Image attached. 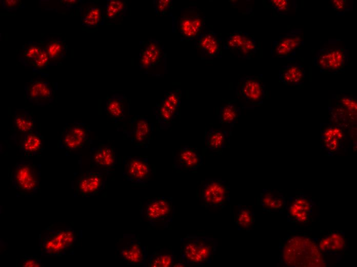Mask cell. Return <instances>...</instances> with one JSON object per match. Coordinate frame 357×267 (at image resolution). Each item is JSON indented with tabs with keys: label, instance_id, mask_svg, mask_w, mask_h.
Segmentation results:
<instances>
[{
	"label": "cell",
	"instance_id": "1",
	"mask_svg": "<svg viewBox=\"0 0 357 267\" xmlns=\"http://www.w3.org/2000/svg\"><path fill=\"white\" fill-rule=\"evenodd\" d=\"M181 262L184 265H205L211 262L215 254L217 240L205 236L187 235L181 239Z\"/></svg>",
	"mask_w": 357,
	"mask_h": 267
},
{
	"label": "cell",
	"instance_id": "2",
	"mask_svg": "<svg viewBox=\"0 0 357 267\" xmlns=\"http://www.w3.org/2000/svg\"><path fill=\"white\" fill-rule=\"evenodd\" d=\"M77 235L71 227L57 231L49 229L39 236V247L42 256L62 257L73 249Z\"/></svg>",
	"mask_w": 357,
	"mask_h": 267
},
{
	"label": "cell",
	"instance_id": "3",
	"mask_svg": "<svg viewBox=\"0 0 357 267\" xmlns=\"http://www.w3.org/2000/svg\"><path fill=\"white\" fill-rule=\"evenodd\" d=\"M230 186L221 179H207L202 181L198 198L202 207L223 208L230 200Z\"/></svg>",
	"mask_w": 357,
	"mask_h": 267
},
{
	"label": "cell",
	"instance_id": "4",
	"mask_svg": "<svg viewBox=\"0 0 357 267\" xmlns=\"http://www.w3.org/2000/svg\"><path fill=\"white\" fill-rule=\"evenodd\" d=\"M40 173L30 162H17L11 174V181L15 189L23 195H36L39 189Z\"/></svg>",
	"mask_w": 357,
	"mask_h": 267
},
{
	"label": "cell",
	"instance_id": "5",
	"mask_svg": "<svg viewBox=\"0 0 357 267\" xmlns=\"http://www.w3.org/2000/svg\"><path fill=\"white\" fill-rule=\"evenodd\" d=\"M174 206L171 197L154 198L144 203L141 208V214L153 227L163 224L167 228L172 221Z\"/></svg>",
	"mask_w": 357,
	"mask_h": 267
},
{
	"label": "cell",
	"instance_id": "6",
	"mask_svg": "<svg viewBox=\"0 0 357 267\" xmlns=\"http://www.w3.org/2000/svg\"><path fill=\"white\" fill-rule=\"evenodd\" d=\"M236 94L237 98L247 105L261 104L265 96L262 77L246 76L241 78L236 87Z\"/></svg>",
	"mask_w": 357,
	"mask_h": 267
},
{
	"label": "cell",
	"instance_id": "7",
	"mask_svg": "<svg viewBox=\"0 0 357 267\" xmlns=\"http://www.w3.org/2000/svg\"><path fill=\"white\" fill-rule=\"evenodd\" d=\"M89 127L84 123L74 121L63 128L59 141L60 147L75 150L86 146L90 140Z\"/></svg>",
	"mask_w": 357,
	"mask_h": 267
},
{
	"label": "cell",
	"instance_id": "8",
	"mask_svg": "<svg viewBox=\"0 0 357 267\" xmlns=\"http://www.w3.org/2000/svg\"><path fill=\"white\" fill-rule=\"evenodd\" d=\"M124 162V176L133 183L144 184L151 178L150 164L147 158L129 157Z\"/></svg>",
	"mask_w": 357,
	"mask_h": 267
},
{
	"label": "cell",
	"instance_id": "9",
	"mask_svg": "<svg viewBox=\"0 0 357 267\" xmlns=\"http://www.w3.org/2000/svg\"><path fill=\"white\" fill-rule=\"evenodd\" d=\"M108 173L103 170H90L85 173L77 180L76 193L88 197L100 193L105 187Z\"/></svg>",
	"mask_w": 357,
	"mask_h": 267
},
{
	"label": "cell",
	"instance_id": "10",
	"mask_svg": "<svg viewBox=\"0 0 357 267\" xmlns=\"http://www.w3.org/2000/svg\"><path fill=\"white\" fill-rule=\"evenodd\" d=\"M224 48L232 52L236 51L238 56L244 59H249L256 50L254 39L246 33L239 31H235L227 37Z\"/></svg>",
	"mask_w": 357,
	"mask_h": 267
},
{
	"label": "cell",
	"instance_id": "11",
	"mask_svg": "<svg viewBox=\"0 0 357 267\" xmlns=\"http://www.w3.org/2000/svg\"><path fill=\"white\" fill-rule=\"evenodd\" d=\"M138 58L141 69L148 70L158 65L164 57L163 48L159 41L150 39L143 41Z\"/></svg>",
	"mask_w": 357,
	"mask_h": 267
},
{
	"label": "cell",
	"instance_id": "12",
	"mask_svg": "<svg viewBox=\"0 0 357 267\" xmlns=\"http://www.w3.org/2000/svg\"><path fill=\"white\" fill-rule=\"evenodd\" d=\"M26 93L28 100L35 104H48L52 99L54 88L48 81L32 79L26 86Z\"/></svg>",
	"mask_w": 357,
	"mask_h": 267
},
{
	"label": "cell",
	"instance_id": "13",
	"mask_svg": "<svg viewBox=\"0 0 357 267\" xmlns=\"http://www.w3.org/2000/svg\"><path fill=\"white\" fill-rule=\"evenodd\" d=\"M345 61L344 50L341 48L332 47L323 49L319 52L316 63L322 70L334 72L343 68Z\"/></svg>",
	"mask_w": 357,
	"mask_h": 267
},
{
	"label": "cell",
	"instance_id": "14",
	"mask_svg": "<svg viewBox=\"0 0 357 267\" xmlns=\"http://www.w3.org/2000/svg\"><path fill=\"white\" fill-rule=\"evenodd\" d=\"M203 162V157L196 148L185 146L180 148L176 152L173 166L177 170L192 171L199 168Z\"/></svg>",
	"mask_w": 357,
	"mask_h": 267
},
{
	"label": "cell",
	"instance_id": "15",
	"mask_svg": "<svg viewBox=\"0 0 357 267\" xmlns=\"http://www.w3.org/2000/svg\"><path fill=\"white\" fill-rule=\"evenodd\" d=\"M179 24L181 35L190 40L199 35L205 24V18L197 13L190 12L184 14Z\"/></svg>",
	"mask_w": 357,
	"mask_h": 267
},
{
	"label": "cell",
	"instance_id": "16",
	"mask_svg": "<svg viewBox=\"0 0 357 267\" xmlns=\"http://www.w3.org/2000/svg\"><path fill=\"white\" fill-rule=\"evenodd\" d=\"M147 255L146 246L136 239H132L123 247L121 252L124 262L133 266L145 265Z\"/></svg>",
	"mask_w": 357,
	"mask_h": 267
},
{
	"label": "cell",
	"instance_id": "17",
	"mask_svg": "<svg viewBox=\"0 0 357 267\" xmlns=\"http://www.w3.org/2000/svg\"><path fill=\"white\" fill-rule=\"evenodd\" d=\"M220 39L212 31H205L197 37L196 47L201 52L202 58L210 59L220 51Z\"/></svg>",
	"mask_w": 357,
	"mask_h": 267
},
{
	"label": "cell",
	"instance_id": "18",
	"mask_svg": "<svg viewBox=\"0 0 357 267\" xmlns=\"http://www.w3.org/2000/svg\"><path fill=\"white\" fill-rule=\"evenodd\" d=\"M90 159L97 166L112 167L116 163V153L113 147L100 144L91 149Z\"/></svg>",
	"mask_w": 357,
	"mask_h": 267
},
{
	"label": "cell",
	"instance_id": "19",
	"mask_svg": "<svg viewBox=\"0 0 357 267\" xmlns=\"http://www.w3.org/2000/svg\"><path fill=\"white\" fill-rule=\"evenodd\" d=\"M44 147V137L37 131H31L25 134L19 149L21 155L29 157L38 155Z\"/></svg>",
	"mask_w": 357,
	"mask_h": 267
},
{
	"label": "cell",
	"instance_id": "20",
	"mask_svg": "<svg viewBox=\"0 0 357 267\" xmlns=\"http://www.w3.org/2000/svg\"><path fill=\"white\" fill-rule=\"evenodd\" d=\"M230 134L227 131L214 130L205 131L204 141L207 148L212 151H222L230 141Z\"/></svg>",
	"mask_w": 357,
	"mask_h": 267
},
{
	"label": "cell",
	"instance_id": "21",
	"mask_svg": "<svg viewBox=\"0 0 357 267\" xmlns=\"http://www.w3.org/2000/svg\"><path fill=\"white\" fill-rule=\"evenodd\" d=\"M127 98L123 95L115 94L107 100L105 111L109 117L114 121L122 120L126 115Z\"/></svg>",
	"mask_w": 357,
	"mask_h": 267
},
{
	"label": "cell",
	"instance_id": "22",
	"mask_svg": "<svg viewBox=\"0 0 357 267\" xmlns=\"http://www.w3.org/2000/svg\"><path fill=\"white\" fill-rule=\"evenodd\" d=\"M301 35H286L280 38L273 46L272 53L277 57L287 56L292 53L302 43Z\"/></svg>",
	"mask_w": 357,
	"mask_h": 267
},
{
	"label": "cell",
	"instance_id": "23",
	"mask_svg": "<svg viewBox=\"0 0 357 267\" xmlns=\"http://www.w3.org/2000/svg\"><path fill=\"white\" fill-rule=\"evenodd\" d=\"M260 204L269 212H280L286 205L283 195L277 191L263 189L260 196Z\"/></svg>",
	"mask_w": 357,
	"mask_h": 267
},
{
	"label": "cell",
	"instance_id": "24",
	"mask_svg": "<svg viewBox=\"0 0 357 267\" xmlns=\"http://www.w3.org/2000/svg\"><path fill=\"white\" fill-rule=\"evenodd\" d=\"M131 139L136 146H144L147 141L150 132L149 124L143 117H135L131 123Z\"/></svg>",
	"mask_w": 357,
	"mask_h": 267
},
{
	"label": "cell",
	"instance_id": "25",
	"mask_svg": "<svg viewBox=\"0 0 357 267\" xmlns=\"http://www.w3.org/2000/svg\"><path fill=\"white\" fill-rule=\"evenodd\" d=\"M240 115V107L231 103L225 104L220 109L218 115L219 122L221 124L230 126L229 134L230 135L232 134V129Z\"/></svg>",
	"mask_w": 357,
	"mask_h": 267
},
{
	"label": "cell",
	"instance_id": "26",
	"mask_svg": "<svg viewBox=\"0 0 357 267\" xmlns=\"http://www.w3.org/2000/svg\"><path fill=\"white\" fill-rule=\"evenodd\" d=\"M174 264L173 252L169 249L155 250L148 260V265L152 267H170Z\"/></svg>",
	"mask_w": 357,
	"mask_h": 267
},
{
	"label": "cell",
	"instance_id": "27",
	"mask_svg": "<svg viewBox=\"0 0 357 267\" xmlns=\"http://www.w3.org/2000/svg\"><path fill=\"white\" fill-rule=\"evenodd\" d=\"M345 241L343 236L335 233L323 238L320 242L319 248L324 253H335L343 250Z\"/></svg>",
	"mask_w": 357,
	"mask_h": 267
},
{
	"label": "cell",
	"instance_id": "28",
	"mask_svg": "<svg viewBox=\"0 0 357 267\" xmlns=\"http://www.w3.org/2000/svg\"><path fill=\"white\" fill-rule=\"evenodd\" d=\"M304 75L302 68L294 65L282 69L280 73V79L285 84L296 85L303 81Z\"/></svg>",
	"mask_w": 357,
	"mask_h": 267
},
{
	"label": "cell",
	"instance_id": "29",
	"mask_svg": "<svg viewBox=\"0 0 357 267\" xmlns=\"http://www.w3.org/2000/svg\"><path fill=\"white\" fill-rule=\"evenodd\" d=\"M255 222L253 212L247 206L238 205V211L235 215V223L239 230H250Z\"/></svg>",
	"mask_w": 357,
	"mask_h": 267
},
{
	"label": "cell",
	"instance_id": "30",
	"mask_svg": "<svg viewBox=\"0 0 357 267\" xmlns=\"http://www.w3.org/2000/svg\"><path fill=\"white\" fill-rule=\"evenodd\" d=\"M161 103L175 116L179 113L181 104V91L180 89L169 91L165 93Z\"/></svg>",
	"mask_w": 357,
	"mask_h": 267
},
{
	"label": "cell",
	"instance_id": "31",
	"mask_svg": "<svg viewBox=\"0 0 357 267\" xmlns=\"http://www.w3.org/2000/svg\"><path fill=\"white\" fill-rule=\"evenodd\" d=\"M47 49L50 60L52 61L61 60L66 56V47L64 42L58 39H52L49 42Z\"/></svg>",
	"mask_w": 357,
	"mask_h": 267
},
{
	"label": "cell",
	"instance_id": "32",
	"mask_svg": "<svg viewBox=\"0 0 357 267\" xmlns=\"http://www.w3.org/2000/svg\"><path fill=\"white\" fill-rule=\"evenodd\" d=\"M324 144L327 149L331 152L336 150L340 145V141L342 134L336 128L331 127L327 129L324 133Z\"/></svg>",
	"mask_w": 357,
	"mask_h": 267
},
{
	"label": "cell",
	"instance_id": "33",
	"mask_svg": "<svg viewBox=\"0 0 357 267\" xmlns=\"http://www.w3.org/2000/svg\"><path fill=\"white\" fill-rule=\"evenodd\" d=\"M14 123L17 129L21 132L26 134L33 131L35 121L32 116L26 111L16 113Z\"/></svg>",
	"mask_w": 357,
	"mask_h": 267
},
{
	"label": "cell",
	"instance_id": "34",
	"mask_svg": "<svg viewBox=\"0 0 357 267\" xmlns=\"http://www.w3.org/2000/svg\"><path fill=\"white\" fill-rule=\"evenodd\" d=\"M285 206L288 212V216L290 220L300 222H306L309 221L310 213L305 211L301 207L289 201Z\"/></svg>",
	"mask_w": 357,
	"mask_h": 267
},
{
	"label": "cell",
	"instance_id": "35",
	"mask_svg": "<svg viewBox=\"0 0 357 267\" xmlns=\"http://www.w3.org/2000/svg\"><path fill=\"white\" fill-rule=\"evenodd\" d=\"M125 9V3L121 1L112 0L108 2L106 7V16L109 19L120 16Z\"/></svg>",
	"mask_w": 357,
	"mask_h": 267
},
{
	"label": "cell",
	"instance_id": "36",
	"mask_svg": "<svg viewBox=\"0 0 357 267\" xmlns=\"http://www.w3.org/2000/svg\"><path fill=\"white\" fill-rule=\"evenodd\" d=\"M101 20V10L96 6L88 7L85 14L83 15V23L88 26L97 25Z\"/></svg>",
	"mask_w": 357,
	"mask_h": 267
},
{
	"label": "cell",
	"instance_id": "37",
	"mask_svg": "<svg viewBox=\"0 0 357 267\" xmlns=\"http://www.w3.org/2000/svg\"><path fill=\"white\" fill-rule=\"evenodd\" d=\"M43 47L35 44H28L23 51V58L26 62L32 66L41 54Z\"/></svg>",
	"mask_w": 357,
	"mask_h": 267
},
{
	"label": "cell",
	"instance_id": "38",
	"mask_svg": "<svg viewBox=\"0 0 357 267\" xmlns=\"http://www.w3.org/2000/svg\"><path fill=\"white\" fill-rule=\"evenodd\" d=\"M156 115L158 122L165 126L168 125L176 117L161 102L156 106Z\"/></svg>",
	"mask_w": 357,
	"mask_h": 267
},
{
	"label": "cell",
	"instance_id": "39",
	"mask_svg": "<svg viewBox=\"0 0 357 267\" xmlns=\"http://www.w3.org/2000/svg\"><path fill=\"white\" fill-rule=\"evenodd\" d=\"M289 200L303 208L305 211L309 213L312 212V207L314 203L312 199L307 198L306 196L297 195L294 197L290 198Z\"/></svg>",
	"mask_w": 357,
	"mask_h": 267
},
{
	"label": "cell",
	"instance_id": "40",
	"mask_svg": "<svg viewBox=\"0 0 357 267\" xmlns=\"http://www.w3.org/2000/svg\"><path fill=\"white\" fill-rule=\"evenodd\" d=\"M22 267H43L44 265L42 263L41 260L35 256H26L21 261Z\"/></svg>",
	"mask_w": 357,
	"mask_h": 267
},
{
	"label": "cell",
	"instance_id": "41",
	"mask_svg": "<svg viewBox=\"0 0 357 267\" xmlns=\"http://www.w3.org/2000/svg\"><path fill=\"white\" fill-rule=\"evenodd\" d=\"M154 2V8L156 13L164 14L170 7V0H158Z\"/></svg>",
	"mask_w": 357,
	"mask_h": 267
},
{
	"label": "cell",
	"instance_id": "42",
	"mask_svg": "<svg viewBox=\"0 0 357 267\" xmlns=\"http://www.w3.org/2000/svg\"><path fill=\"white\" fill-rule=\"evenodd\" d=\"M272 6L278 11L282 12L287 11L288 9V2L285 0L271 1Z\"/></svg>",
	"mask_w": 357,
	"mask_h": 267
},
{
	"label": "cell",
	"instance_id": "43",
	"mask_svg": "<svg viewBox=\"0 0 357 267\" xmlns=\"http://www.w3.org/2000/svg\"><path fill=\"white\" fill-rule=\"evenodd\" d=\"M22 3V2L20 0L3 1L4 6L7 10L18 8L21 6Z\"/></svg>",
	"mask_w": 357,
	"mask_h": 267
},
{
	"label": "cell",
	"instance_id": "44",
	"mask_svg": "<svg viewBox=\"0 0 357 267\" xmlns=\"http://www.w3.org/2000/svg\"><path fill=\"white\" fill-rule=\"evenodd\" d=\"M342 101L343 104L351 111H355L356 110V103L354 100L350 98H342Z\"/></svg>",
	"mask_w": 357,
	"mask_h": 267
},
{
	"label": "cell",
	"instance_id": "45",
	"mask_svg": "<svg viewBox=\"0 0 357 267\" xmlns=\"http://www.w3.org/2000/svg\"><path fill=\"white\" fill-rule=\"evenodd\" d=\"M333 6L334 7V10L336 11H343L344 10L346 7L347 3L346 1L341 0H334L332 1Z\"/></svg>",
	"mask_w": 357,
	"mask_h": 267
},
{
	"label": "cell",
	"instance_id": "46",
	"mask_svg": "<svg viewBox=\"0 0 357 267\" xmlns=\"http://www.w3.org/2000/svg\"><path fill=\"white\" fill-rule=\"evenodd\" d=\"M61 3L63 5H75L79 3V1L77 0H65L61 1Z\"/></svg>",
	"mask_w": 357,
	"mask_h": 267
}]
</instances>
